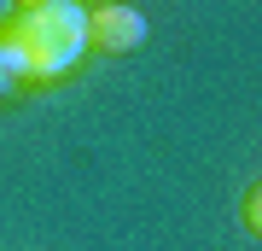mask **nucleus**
Returning a JSON list of instances; mask_svg holds the SVG:
<instances>
[{
	"mask_svg": "<svg viewBox=\"0 0 262 251\" xmlns=\"http://www.w3.org/2000/svg\"><path fill=\"white\" fill-rule=\"evenodd\" d=\"M0 53H6V76H29V82L70 76L88 53V6L76 0L18 6L12 24L0 29Z\"/></svg>",
	"mask_w": 262,
	"mask_h": 251,
	"instance_id": "f257e3e1",
	"label": "nucleus"
},
{
	"mask_svg": "<svg viewBox=\"0 0 262 251\" xmlns=\"http://www.w3.org/2000/svg\"><path fill=\"white\" fill-rule=\"evenodd\" d=\"M140 41H146V18L134 6H122V0L88 6V47L94 53H134Z\"/></svg>",
	"mask_w": 262,
	"mask_h": 251,
	"instance_id": "f03ea898",
	"label": "nucleus"
},
{
	"mask_svg": "<svg viewBox=\"0 0 262 251\" xmlns=\"http://www.w3.org/2000/svg\"><path fill=\"white\" fill-rule=\"evenodd\" d=\"M239 222L262 240V181H256V187H245V199H239Z\"/></svg>",
	"mask_w": 262,
	"mask_h": 251,
	"instance_id": "7ed1b4c3",
	"label": "nucleus"
},
{
	"mask_svg": "<svg viewBox=\"0 0 262 251\" xmlns=\"http://www.w3.org/2000/svg\"><path fill=\"white\" fill-rule=\"evenodd\" d=\"M76 6H111V0H76Z\"/></svg>",
	"mask_w": 262,
	"mask_h": 251,
	"instance_id": "20e7f679",
	"label": "nucleus"
},
{
	"mask_svg": "<svg viewBox=\"0 0 262 251\" xmlns=\"http://www.w3.org/2000/svg\"><path fill=\"white\" fill-rule=\"evenodd\" d=\"M12 6H41V0H12Z\"/></svg>",
	"mask_w": 262,
	"mask_h": 251,
	"instance_id": "39448f33",
	"label": "nucleus"
},
{
	"mask_svg": "<svg viewBox=\"0 0 262 251\" xmlns=\"http://www.w3.org/2000/svg\"><path fill=\"white\" fill-rule=\"evenodd\" d=\"M0 76H6V53H0Z\"/></svg>",
	"mask_w": 262,
	"mask_h": 251,
	"instance_id": "423d86ee",
	"label": "nucleus"
}]
</instances>
